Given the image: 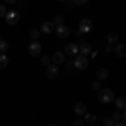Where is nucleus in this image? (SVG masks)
<instances>
[{
	"label": "nucleus",
	"mask_w": 126,
	"mask_h": 126,
	"mask_svg": "<svg viewBox=\"0 0 126 126\" xmlns=\"http://www.w3.org/2000/svg\"><path fill=\"white\" fill-rule=\"evenodd\" d=\"M97 99H99V103H103V104H111V103L114 101V93H113L111 89H108V87H101V89L97 91Z\"/></svg>",
	"instance_id": "obj_1"
},
{
	"label": "nucleus",
	"mask_w": 126,
	"mask_h": 126,
	"mask_svg": "<svg viewBox=\"0 0 126 126\" xmlns=\"http://www.w3.org/2000/svg\"><path fill=\"white\" fill-rule=\"evenodd\" d=\"M72 66H74V69L84 71V69H86L87 66H89V61H87V57H86V56H81V54H78V56H74Z\"/></svg>",
	"instance_id": "obj_2"
},
{
	"label": "nucleus",
	"mask_w": 126,
	"mask_h": 126,
	"mask_svg": "<svg viewBox=\"0 0 126 126\" xmlns=\"http://www.w3.org/2000/svg\"><path fill=\"white\" fill-rule=\"evenodd\" d=\"M93 30V22L89 19H81L79 22V29H78V34L79 35H82V34H89Z\"/></svg>",
	"instance_id": "obj_3"
},
{
	"label": "nucleus",
	"mask_w": 126,
	"mask_h": 126,
	"mask_svg": "<svg viewBox=\"0 0 126 126\" xmlns=\"http://www.w3.org/2000/svg\"><path fill=\"white\" fill-rule=\"evenodd\" d=\"M5 20H7L9 25H15V24H19V20H20V14L15 12V10H10V12L5 14Z\"/></svg>",
	"instance_id": "obj_4"
},
{
	"label": "nucleus",
	"mask_w": 126,
	"mask_h": 126,
	"mask_svg": "<svg viewBox=\"0 0 126 126\" xmlns=\"http://www.w3.org/2000/svg\"><path fill=\"white\" fill-rule=\"evenodd\" d=\"M56 34H57V37L61 39H67L69 34H71V29H69L67 25H64V24H61V25H56Z\"/></svg>",
	"instance_id": "obj_5"
},
{
	"label": "nucleus",
	"mask_w": 126,
	"mask_h": 126,
	"mask_svg": "<svg viewBox=\"0 0 126 126\" xmlns=\"http://www.w3.org/2000/svg\"><path fill=\"white\" fill-rule=\"evenodd\" d=\"M79 54V47L78 44H66V47H64V56H71V57H74V56H78Z\"/></svg>",
	"instance_id": "obj_6"
},
{
	"label": "nucleus",
	"mask_w": 126,
	"mask_h": 126,
	"mask_svg": "<svg viewBox=\"0 0 126 126\" xmlns=\"http://www.w3.org/2000/svg\"><path fill=\"white\" fill-rule=\"evenodd\" d=\"M40 50H42V46H40L37 40H32L29 44V54L32 57H35V56H40Z\"/></svg>",
	"instance_id": "obj_7"
},
{
	"label": "nucleus",
	"mask_w": 126,
	"mask_h": 126,
	"mask_svg": "<svg viewBox=\"0 0 126 126\" xmlns=\"http://www.w3.org/2000/svg\"><path fill=\"white\" fill-rule=\"evenodd\" d=\"M46 76L49 79H56L59 76V66L57 64H49L47 66V71H46Z\"/></svg>",
	"instance_id": "obj_8"
},
{
	"label": "nucleus",
	"mask_w": 126,
	"mask_h": 126,
	"mask_svg": "<svg viewBox=\"0 0 126 126\" xmlns=\"http://www.w3.org/2000/svg\"><path fill=\"white\" fill-rule=\"evenodd\" d=\"M78 47H79V50H81V56H86V57L91 54V50H93V47H91L89 44H86L82 39L78 42Z\"/></svg>",
	"instance_id": "obj_9"
},
{
	"label": "nucleus",
	"mask_w": 126,
	"mask_h": 126,
	"mask_svg": "<svg viewBox=\"0 0 126 126\" xmlns=\"http://www.w3.org/2000/svg\"><path fill=\"white\" fill-rule=\"evenodd\" d=\"M64 59H66V56H64V52H61V50H57V52H54L52 54V57H50V61H54V64H64Z\"/></svg>",
	"instance_id": "obj_10"
},
{
	"label": "nucleus",
	"mask_w": 126,
	"mask_h": 126,
	"mask_svg": "<svg viewBox=\"0 0 126 126\" xmlns=\"http://www.w3.org/2000/svg\"><path fill=\"white\" fill-rule=\"evenodd\" d=\"M113 50L116 52L118 57H125V56H126V46H125V44H116V46L113 47Z\"/></svg>",
	"instance_id": "obj_11"
},
{
	"label": "nucleus",
	"mask_w": 126,
	"mask_h": 126,
	"mask_svg": "<svg viewBox=\"0 0 126 126\" xmlns=\"http://www.w3.org/2000/svg\"><path fill=\"white\" fill-rule=\"evenodd\" d=\"M54 29H56V25L52 22H44L40 25V32H44V34H50V32H54Z\"/></svg>",
	"instance_id": "obj_12"
},
{
	"label": "nucleus",
	"mask_w": 126,
	"mask_h": 126,
	"mask_svg": "<svg viewBox=\"0 0 126 126\" xmlns=\"http://www.w3.org/2000/svg\"><path fill=\"white\" fill-rule=\"evenodd\" d=\"M74 113H76V116H84V113H86V104H82V103H76V106H74Z\"/></svg>",
	"instance_id": "obj_13"
},
{
	"label": "nucleus",
	"mask_w": 126,
	"mask_h": 126,
	"mask_svg": "<svg viewBox=\"0 0 126 126\" xmlns=\"http://www.w3.org/2000/svg\"><path fill=\"white\" fill-rule=\"evenodd\" d=\"M108 78H109V71H108L106 67H101L97 71V79H99V81H106Z\"/></svg>",
	"instance_id": "obj_14"
},
{
	"label": "nucleus",
	"mask_w": 126,
	"mask_h": 126,
	"mask_svg": "<svg viewBox=\"0 0 126 126\" xmlns=\"http://www.w3.org/2000/svg\"><path fill=\"white\" fill-rule=\"evenodd\" d=\"M114 101H116V108H118V109L125 111V108H126V99H125V97H123V96L114 97Z\"/></svg>",
	"instance_id": "obj_15"
},
{
	"label": "nucleus",
	"mask_w": 126,
	"mask_h": 126,
	"mask_svg": "<svg viewBox=\"0 0 126 126\" xmlns=\"http://www.w3.org/2000/svg\"><path fill=\"white\" fill-rule=\"evenodd\" d=\"M108 42L113 46V44H118V34L116 32H109L108 34Z\"/></svg>",
	"instance_id": "obj_16"
},
{
	"label": "nucleus",
	"mask_w": 126,
	"mask_h": 126,
	"mask_svg": "<svg viewBox=\"0 0 126 126\" xmlns=\"http://www.w3.org/2000/svg\"><path fill=\"white\" fill-rule=\"evenodd\" d=\"M9 66V57L5 54H0V69H5Z\"/></svg>",
	"instance_id": "obj_17"
},
{
	"label": "nucleus",
	"mask_w": 126,
	"mask_h": 126,
	"mask_svg": "<svg viewBox=\"0 0 126 126\" xmlns=\"http://www.w3.org/2000/svg\"><path fill=\"white\" fill-rule=\"evenodd\" d=\"M5 50H9V42L0 37V54H5Z\"/></svg>",
	"instance_id": "obj_18"
},
{
	"label": "nucleus",
	"mask_w": 126,
	"mask_h": 126,
	"mask_svg": "<svg viewBox=\"0 0 126 126\" xmlns=\"http://www.w3.org/2000/svg\"><path fill=\"white\" fill-rule=\"evenodd\" d=\"M84 121L93 125V123L96 121V116H94V114H89V113H84Z\"/></svg>",
	"instance_id": "obj_19"
},
{
	"label": "nucleus",
	"mask_w": 126,
	"mask_h": 126,
	"mask_svg": "<svg viewBox=\"0 0 126 126\" xmlns=\"http://www.w3.org/2000/svg\"><path fill=\"white\" fill-rule=\"evenodd\" d=\"M39 37H40V30H37V29L30 30V39H32V40H37Z\"/></svg>",
	"instance_id": "obj_20"
},
{
	"label": "nucleus",
	"mask_w": 126,
	"mask_h": 126,
	"mask_svg": "<svg viewBox=\"0 0 126 126\" xmlns=\"http://www.w3.org/2000/svg\"><path fill=\"white\" fill-rule=\"evenodd\" d=\"M52 24H54V25H61V24H64V17H62V15H56Z\"/></svg>",
	"instance_id": "obj_21"
},
{
	"label": "nucleus",
	"mask_w": 126,
	"mask_h": 126,
	"mask_svg": "<svg viewBox=\"0 0 126 126\" xmlns=\"http://www.w3.org/2000/svg\"><path fill=\"white\" fill-rule=\"evenodd\" d=\"M40 62H42L44 66H49V64H50V57H49V56H42V57H40Z\"/></svg>",
	"instance_id": "obj_22"
},
{
	"label": "nucleus",
	"mask_w": 126,
	"mask_h": 126,
	"mask_svg": "<svg viewBox=\"0 0 126 126\" xmlns=\"http://www.w3.org/2000/svg\"><path fill=\"white\" fill-rule=\"evenodd\" d=\"M91 87H93V89H96V91H99V89H101V81H99V79H97V81H93Z\"/></svg>",
	"instance_id": "obj_23"
},
{
	"label": "nucleus",
	"mask_w": 126,
	"mask_h": 126,
	"mask_svg": "<svg viewBox=\"0 0 126 126\" xmlns=\"http://www.w3.org/2000/svg\"><path fill=\"white\" fill-rule=\"evenodd\" d=\"M103 125L104 126H114V121H113V118H106V119L103 121Z\"/></svg>",
	"instance_id": "obj_24"
},
{
	"label": "nucleus",
	"mask_w": 126,
	"mask_h": 126,
	"mask_svg": "<svg viewBox=\"0 0 126 126\" xmlns=\"http://www.w3.org/2000/svg\"><path fill=\"white\" fill-rule=\"evenodd\" d=\"M111 118H113V121H114V123H116V121H121V113H118V111H114Z\"/></svg>",
	"instance_id": "obj_25"
},
{
	"label": "nucleus",
	"mask_w": 126,
	"mask_h": 126,
	"mask_svg": "<svg viewBox=\"0 0 126 126\" xmlns=\"http://www.w3.org/2000/svg\"><path fill=\"white\" fill-rule=\"evenodd\" d=\"M89 0H72V3L74 5H84V3H87Z\"/></svg>",
	"instance_id": "obj_26"
},
{
	"label": "nucleus",
	"mask_w": 126,
	"mask_h": 126,
	"mask_svg": "<svg viewBox=\"0 0 126 126\" xmlns=\"http://www.w3.org/2000/svg\"><path fill=\"white\" fill-rule=\"evenodd\" d=\"M5 14H7V9L3 5H0V17H5Z\"/></svg>",
	"instance_id": "obj_27"
},
{
	"label": "nucleus",
	"mask_w": 126,
	"mask_h": 126,
	"mask_svg": "<svg viewBox=\"0 0 126 126\" xmlns=\"http://www.w3.org/2000/svg\"><path fill=\"white\" fill-rule=\"evenodd\" d=\"M104 52H113V46H111V44H108L106 47H104Z\"/></svg>",
	"instance_id": "obj_28"
},
{
	"label": "nucleus",
	"mask_w": 126,
	"mask_h": 126,
	"mask_svg": "<svg viewBox=\"0 0 126 126\" xmlns=\"http://www.w3.org/2000/svg\"><path fill=\"white\" fill-rule=\"evenodd\" d=\"M74 126H84V121H81V119H76V121H74Z\"/></svg>",
	"instance_id": "obj_29"
},
{
	"label": "nucleus",
	"mask_w": 126,
	"mask_h": 126,
	"mask_svg": "<svg viewBox=\"0 0 126 126\" xmlns=\"http://www.w3.org/2000/svg\"><path fill=\"white\" fill-rule=\"evenodd\" d=\"M114 126H125V121H116Z\"/></svg>",
	"instance_id": "obj_30"
},
{
	"label": "nucleus",
	"mask_w": 126,
	"mask_h": 126,
	"mask_svg": "<svg viewBox=\"0 0 126 126\" xmlns=\"http://www.w3.org/2000/svg\"><path fill=\"white\" fill-rule=\"evenodd\" d=\"M5 2H7V3H17L19 0H5Z\"/></svg>",
	"instance_id": "obj_31"
},
{
	"label": "nucleus",
	"mask_w": 126,
	"mask_h": 126,
	"mask_svg": "<svg viewBox=\"0 0 126 126\" xmlns=\"http://www.w3.org/2000/svg\"><path fill=\"white\" fill-rule=\"evenodd\" d=\"M57 2H67V0H57Z\"/></svg>",
	"instance_id": "obj_32"
},
{
	"label": "nucleus",
	"mask_w": 126,
	"mask_h": 126,
	"mask_svg": "<svg viewBox=\"0 0 126 126\" xmlns=\"http://www.w3.org/2000/svg\"><path fill=\"white\" fill-rule=\"evenodd\" d=\"M91 126H97V125H94V123H93V125H91Z\"/></svg>",
	"instance_id": "obj_33"
},
{
	"label": "nucleus",
	"mask_w": 126,
	"mask_h": 126,
	"mask_svg": "<svg viewBox=\"0 0 126 126\" xmlns=\"http://www.w3.org/2000/svg\"><path fill=\"white\" fill-rule=\"evenodd\" d=\"M49 126H57V125H49Z\"/></svg>",
	"instance_id": "obj_34"
}]
</instances>
